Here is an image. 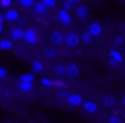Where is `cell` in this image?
<instances>
[{
  "label": "cell",
  "mask_w": 125,
  "mask_h": 123,
  "mask_svg": "<svg viewBox=\"0 0 125 123\" xmlns=\"http://www.w3.org/2000/svg\"><path fill=\"white\" fill-rule=\"evenodd\" d=\"M108 65L109 68H118V66H121L122 64H124V53L121 52V50L116 49V47H110V49L108 50Z\"/></svg>",
  "instance_id": "obj_1"
},
{
  "label": "cell",
  "mask_w": 125,
  "mask_h": 123,
  "mask_svg": "<svg viewBox=\"0 0 125 123\" xmlns=\"http://www.w3.org/2000/svg\"><path fill=\"white\" fill-rule=\"evenodd\" d=\"M67 47H78L81 45V35L74 31H70V33L65 34V43Z\"/></svg>",
  "instance_id": "obj_2"
},
{
  "label": "cell",
  "mask_w": 125,
  "mask_h": 123,
  "mask_svg": "<svg viewBox=\"0 0 125 123\" xmlns=\"http://www.w3.org/2000/svg\"><path fill=\"white\" fill-rule=\"evenodd\" d=\"M87 33H89L92 37H94V38L101 37V35H102V33H104L102 23L98 22V20H93V22H90L89 26H87Z\"/></svg>",
  "instance_id": "obj_3"
},
{
  "label": "cell",
  "mask_w": 125,
  "mask_h": 123,
  "mask_svg": "<svg viewBox=\"0 0 125 123\" xmlns=\"http://www.w3.org/2000/svg\"><path fill=\"white\" fill-rule=\"evenodd\" d=\"M74 12H75V18L79 22H85L89 18L90 10H89V6H86V4H78L74 8Z\"/></svg>",
  "instance_id": "obj_4"
},
{
  "label": "cell",
  "mask_w": 125,
  "mask_h": 123,
  "mask_svg": "<svg viewBox=\"0 0 125 123\" xmlns=\"http://www.w3.org/2000/svg\"><path fill=\"white\" fill-rule=\"evenodd\" d=\"M82 108H83V111L86 112V114L94 115V114H97V112H98L100 106H98L97 101L92 100V99H86V100L83 101V104H82Z\"/></svg>",
  "instance_id": "obj_5"
},
{
  "label": "cell",
  "mask_w": 125,
  "mask_h": 123,
  "mask_svg": "<svg viewBox=\"0 0 125 123\" xmlns=\"http://www.w3.org/2000/svg\"><path fill=\"white\" fill-rule=\"evenodd\" d=\"M79 73H81V68H79L78 64L71 62V64H69V65H66V77H67L69 80L77 79V77L79 76Z\"/></svg>",
  "instance_id": "obj_6"
},
{
  "label": "cell",
  "mask_w": 125,
  "mask_h": 123,
  "mask_svg": "<svg viewBox=\"0 0 125 123\" xmlns=\"http://www.w3.org/2000/svg\"><path fill=\"white\" fill-rule=\"evenodd\" d=\"M57 19L62 26H70L71 23H73V16H71V14L67 11H65V10H62V8L57 12Z\"/></svg>",
  "instance_id": "obj_7"
},
{
  "label": "cell",
  "mask_w": 125,
  "mask_h": 123,
  "mask_svg": "<svg viewBox=\"0 0 125 123\" xmlns=\"http://www.w3.org/2000/svg\"><path fill=\"white\" fill-rule=\"evenodd\" d=\"M83 97H82L79 93H77V92H71L70 95L67 96V99H66V103L69 104L70 107H81L82 104H83Z\"/></svg>",
  "instance_id": "obj_8"
},
{
  "label": "cell",
  "mask_w": 125,
  "mask_h": 123,
  "mask_svg": "<svg viewBox=\"0 0 125 123\" xmlns=\"http://www.w3.org/2000/svg\"><path fill=\"white\" fill-rule=\"evenodd\" d=\"M50 42H51L52 46H61V45L65 43V34L59 30H54L50 34Z\"/></svg>",
  "instance_id": "obj_9"
},
{
  "label": "cell",
  "mask_w": 125,
  "mask_h": 123,
  "mask_svg": "<svg viewBox=\"0 0 125 123\" xmlns=\"http://www.w3.org/2000/svg\"><path fill=\"white\" fill-rule=\"evenodd\" d=\"M23 39H24V42L28 45H35L36 42H38L39 37H38V33H36L34 28H27V30H24V37H23Z\"/></svg>",
  "instance_id": "obj_10"
},
{
  "label": "cell",
  "mask_w": 125,
  "mask_h": 123,
  "mask_svg": "<svg viewBox=\"0 0 125 123\" xmlns=\"http://www.w3.org/2000/svg\"><path fill=\"white\" fill-rule=\"evenodd\" d=\"M117 104H118V100H117L116 96L109 95V93L104 95V97H102V106L104 107H106V108H114Z\"/></svg>",
  "instance_id": "obj_11"
},
{
  "label": "cell",
  "mask_w": 125,
  "mask_h": 123,
  "mask_svg": "<svg viewBox=\"0 0 125 123\" xmlns=\"http://www.w3.org/2000/svg\"><path fill=\"white\" fill-rule=\"evenodd\" d=\"M10 37L14 41H22L23 37H24V30L20 27H14L12 30H10Z\"/></svg>",
  "instance_id": "obj_12"
},
{
  "label": "cell",
  "mask_w": 125,
  "mask_h": 123,
  "mask_svg": "<svg viewBox=\"0 0 125 123\" xmlns=\"http://www.w3.org/2000/svg\"><path fill=\"white\" fill-rule=\"evenodd\" d=\"M4 18H6V20H8V22H16L18 19H19V11L15 8H8L6 11V14H4Z\"/></svg>",
  "instance_id": "obj_13"
},
{
  "label": "cell",
  "mask_w": 125,
  "mask_h": 123,
  "mask_svg": "<svg viewBox=\"0 0 125 123\" xmlns=\"http://www.w3.org/2000/svg\"><path fill=\"white\" fill-rule=\"evenodd\" d=\"M52 73H54L58 79L65 77L66 76V65H63V64H57V65H54V68H52Z\"/></svg>",
  "instance_id": "obj_14"
},
{
  "label": "cell",
  "mask_w": 125,
  "mask_h": 123,
  "mask_svg": "<svg viewBox=\"0 0 125 123\" xmlns=\"http://www.w3.org/2000/svg\"><path fill=\"white\" fill-rule=\"evenodd\" d=\"M112 45H113V47H116V49H120V47H122L125 45V38L122 35H120V34L113 35L112 37Z\"/></svg>",
  "instance_id": "obj_15"
},
{
  "label": "cell",
  "mask_w": 125,
  "mask_h": 123,
  "mask_svg": "<svg viewBox=\"0 0 125 123\" xmlns=\"http://www.w3.org/2000/svg\"><path fill=\"white\" fill-rule=\"evenodd\" d=\"M34 11H35L36 15H46L47 11H49V8L43 4V1H36V3L34 4Z\"/></svg>",
  "instance_id": "obj_16"
},
{
  "label": "cell",
  "mask_w": 125,
  "mask_h": 123,
  "mask_svg": "<svg viewBox=\"0 0 125 123\" xmlns=\"http://www.w3.org/2000/svg\"><path fill=\"white\" fill-rule=\"evenodd\" d=\"M81 43L85 45V46H92L94 43V37H92L87 31H85L81 35Z\"/></svg>",
  "instance_id": "obj_17"
},
{
  "label": "cell",
  "mask_w": 125,
  "mask_h": 123,
  "mask_svg": "<svg viewBox=\"0 0 125 123\" xmlns=\"http://www.w3.org/2000/svg\"><path fill=\"white\" fill-rule=\"evenodd\" d=\"M31 68H32V72H35V73H42L44 70V65L41 60H34L31 62Z\"/></svg>",
  "instance_id": "obj_18"
},
{
  "label": "cell",
  "mask_w": 125,
  "mask_h": 123,
  "mask_svg": "<svg viewBox=\"0 0 125 123\" xmlns=\"http://www.w3.org/2000/svg\"><path fill=\"white\" fill-rule=\"evenodd\" d=\"M57 49H55L54 46H50V47H46L44 49V57L47 58V60H54V58H57Z\"/></svg>",
  "instance_id": "obj_19"
},
{
  "label": "cell",
  "mask_w": 125,
  "mask_h": 123,
  "mask_svg": "<svg viewBox=\"0 0 125 123\" xmlns=\"http://www.w3.org/2000/svg\"><path fill=\"white\" fill-rule=\"evenodd\" d=\"M35 81V74L32 73H23L20 76V82H28V84H34Z\"/></svg>",
  "instance_id": "obj_20"
},
{
  "label": "cell",
  "mask_w": 125,
  "mask_h": 123,
  "mask_svg": "<svg viewBox=\"0 0 125 123\" xmlns=\"http://www.w3.org/2000/svg\"><path fill=\"white\" fill-rule=\"evenodd\" d=\"M14 47V43L11 42V39H1L0 41V50H11Z\"/></svg>",
  "instance_id": "obj_21"
},
{
  "label": "cell",
  "mask_w": 125,
  "mask_h": 123,
  "mask_svg": "<svg viewBox=\"0 0 125 123\" xmlns=\"http://www.w3.org/2000/svg\"><path fill=\"white\" fill-rule=\"evenodd\" d=\"M18 89L22 92H31L34 89V84H28V82H19Z\"/></svg>",
  "instance_id": "obj_22"
},
{
  "label": "cell",
  "mask_w": 125,
  "mask_h": 123,
  "mask_svg": "<svg viewBox=\"0 0 125 123\" xmlns=\"http://www.w3.org/2000/svg\"><path fill=\"white\" fill-rule=\"evenodd\" d=\"M41 85L44 88H51L54 87V80L50 79V77H42L41 79Z\"/></svg>",
  "instance_id": "obj_23"
},
{
  "label": "cell",
  "mask_w": 125,
  "mask_h": 123,
  "mask_svg": "<svg viewBox=\"0 0 125 123\" xmlns=\"http://www.w3.org/2000/svg\"><path fill=\"white\" fill-rule=\"evenodd\" d=\"M122 122H124L122 118L118 116V115H110L106 120V123H122Z\"/></svg>",
  "instance_id": "obj_24"
},
{
  "label": "cell",
  "mask_w": 125,
  "mask_h": 123,
  "mask_svg": "<svg viewBox=\"0 0 125 123\" xmlns=\"http://www.w3.org/2000/svg\"><path fill=\"white\" fill-rule=\"evenodd\" d=\"M19 4L24 8H28V7H34L35 0H19Z\"/></svg>",
  "instance_id": "obj_25"
},
{
  "label": "cell",
  "mask_w": 125,
  "mask_h": 123,
  "mask_svg": "<svg viewBox=\"0 0 125 123\" xmlns=\"http://www.w3.org/2000/svg\"><path fill=\"white\" fill-rule=\"evenodd\" d=\"M73 4L69 1V0H62V10H65V11H67V12H70L71 10H73Z\"/></svg>",
  "instance_id": "obj_26"
},
{
  "label": "cell",
  "mask_w": 125,
  "mask_h": 123,
  "mask_svg": "<svg viewBox=\"0 0 125 123\" xmlns=\"http://www.w3.org/2000/svg\"><path fill=\"white\" fill-rule=\"evenodd\" d=\"M42 1H43V4L47 8H54L58 3V0H42Z\"/></svg>",
  "instance_id": "obj_27"
},
{
  "label": "cell",
  "mask_w": 125,
  "mask_h": 123,
  "mask_svg": "<svg viewBox=\"0 0 125 123\" xmlns=\"http://www.w3.org/2000/svg\"><path fill=\"white\" fill-rule=\"evenodd\" d=\"M70 95V92H67V91H63V89H59V92H58V99H62V100H66L67 99V96Z\"/></svg>",
  "instance_id": "obj_28"
},
{
  "label": "cell",
  "mask_w": 125,
  "mask_h": 123,
  "mask_svg": "<svg viewBox=\"0 0 125 123\" xmlns=\"http://www.w3.org/2000/svg\"><path fill=\"white\" fill-rule=\"evenodd\" d=\"M54 87H58L59 89H63V88H65V81H63L62 79L54 80Z\"/></svg>",
  "instance_id": "obj_29"
},
{
  "label": "cell",
  "mask_w": 125,
  "mask_h": 123,
  "mask_svg": "<svg viewBox=\"0 0 125 123\" xmlns=\"http://www.w3.org/2000/svg\"><path fill=\"white\" fill-rule=\"evenodd\" d=\"M11 4H12V0H0V6L3 8H8V7H11Z\"/></svg>",
  "instance_id": "obj_30"
},
{
  "label": "cell",
  "mask_w": 125,
  "mask_h": 123,
  "mask_svg": "<svg viewBox=\"0 0 125 123\" xmlns=\"http://www.w3.org/2000/svg\"><path fill=\"white\" fill-rule=\"evenodd\" d=\"M6 76H7V70L3 68V66H0V80H3Z\"/></svg>",
  "instance_id": "obj_31"
},
{
  "label": "cell",
  "mask_w": 125,
  "mask_h": 123,
  "mask_svg": "<svg viewBox=\"0 0 125 123\" xmlns=\"http://www.w3.org/2000/svg\"><path fill=\"white\" fill-rule=\"evenodd\" d=\"M69 1H70L71 4H77V6H78V4H82V1H83V0H69Z\"/></svg>",
  "instance_id": "obj_32"
},
{
  "label": "cell",
  "mask_w": 125,
  "mask_h": 123,
  "mask_svg": "<svg viewBox=\"0 0 125 123\" xmlns=\"http://www.w3.org/2000/svg\"><path fill=\"white\" fill-rule=\"evenodd\" d=\"M121 106H122V107H124V108H125V93H124V95L121 96Z\"/></svg>",
  "instance_id": "obj_33"
},
{
  "label": "cell",
  "mask_w": 125,
  "mask_h": 123,
  "mask_svg": "<svg viewBox=\"0 0 125 123\" xmlns=\"http://www.w3.org/2000/svg\"><path fill=\"white\" fill-rule=\"evenodd\" d=\"M6 20V18H4V15H1L0 14V25H3V22Z\"/></svg>",
  "instance_id": "obj_34"
},
{
  "label": "cell",
  "mask_w": 125,
  "mask_h": 123,
  "mask_svg": "<svg viewBox=\"0 0 125 123\" xmlns=\"http://www.w3.org/2000/svg\"><path fill=\"white\" fill-rule=\"evenodd\" d=\"M0 33H3V25H0Z\"/></svg>",
  "instance_id": "obj_35"
},
{
  "label": "cell",
  "mask_w": 125,
  "mask_h": 123,
  "mask_svg": "<svg viewBox=\"0 0 125 123\" xmlns=\"http://www.w3.org/2000/svg\"><path fill=\"white\" fill-rule=\"evenodd\" d=\"M39 1H42V0H39Z\"/></svg>",
  "instance_id": "obj_36"
},
{
  "label": "cell",
  "mask_w": 125,
  "mask_h": 123,
  "mask_svg": "<svg viewBox=\"0 0 125 123\" xmlns=\"http://www.w3.org/2000/svg\"><path fill=\"white\" fill-rule=\"evenodd\" d=\"M0 88H1V87H0Z\"/></svg>",
  "instance_id": "obj_37"
}]
</instances>
